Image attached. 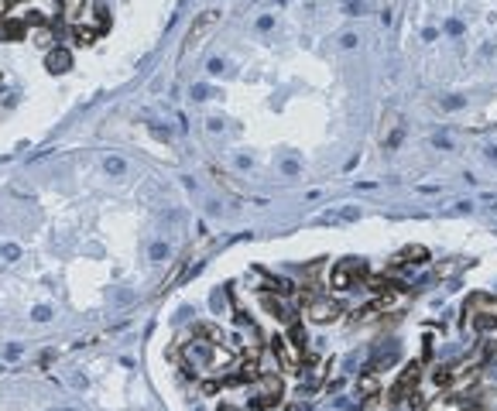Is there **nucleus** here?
Listing matches in <instances>:
<instances>
[{
    "label": "nucleus",
    "instance_id": "obj_16",
    "mask_svg": "<svg viewBox=\"0 0 497 411\" xmlns=\"http://www.w3.org/2000/svg\"><path fill=\"white\" fill-rule=\"evenodd\" d=\"M52 411H76V408H52Z\"/></svg>",
    "mask_w": 497,
    "mask_h": 411
},
{
    "label": "nucleus",
    "instance_id": "obj_6",
    "mask_svg": "<svg viewBox=\"0 0 497 411\" xmlns=\"http://www.w3.org/2000/svg\"><path fill=\"white\" fill-rule=\"evenodd\" d=\"M72 41H76V45H93V41H96V28L72 24Z\"/></svg>",
    "mask_w": 497,
    "mask_h": 411
},
{
    "label": "nucleus",
    "instance_id": "obj_12",
    "mask_svg": "<svg viewBox=\"0 0 497 411\" xmlns=\"http://www.w3.org/2000/svg\"><path fill=\"white\" fill-rule=\"evenodd\" d=\"M220 72H223V62L213 58V62H209V76H220Z\"/></svg>",
    "mask_w": 497,
    "mask_h": 411
},
{
    "label": "nucleus",
    "instance_id": "obj_8",
    "mask_svg": "<svg viewBox=\"0 0 497 411\" xmlns=\"http://www.w3.org/2000/svg\"><path fill=\"white\" fill-rule=\"evenodd\" d=\"M0 257H7V261H17V257H21V247H17V243H0Z\"/></svg>",
    "mask_w": 497,
    "mask_h": 411
},
{
    "label": "nucleus",
    "instance_id": "obj_10",
    "mask_svg": "<svg viewBox=\"0 0 497 411\" xmlns=\"http://www.w3.org/2000/svg\"><path fill=\"white\" fill-rule=\"evenodd\" d=\"M168 257V243H151V261H165Z\"/></svg>",
    "mask_w": 497,
    "mask_h": 411
},
{
    "label": "nucleus",
    "instance_id": "obj_3",
    "mask_svg": "<svg viewBox=\"0 0 497 411\" xmlns=\"http://www.w3.org/2000/svg\"><path fill=\"white\" fill-rule=\"evenodd\" d=\"M309 315H312L316 322H329L333 315H336V305L326 302V298H316V302H309Z\"/></svg>",
    "mask_w": 497,
    "mask_h": 411
},
{
    "label": "nucleus",
    "instance_id": "obj_9",
    "mask_svg": "<svg viewBox=\"0 0 497 411\" xmlns=\"http://www.w3.org/2000/svg\"><path fill=\"white\" fill-rule=\"evenodd\" d=\"M106 171H110V175H124V171H127L124 158H106Z\"/></svg>",
    "mask_w": 497,
    "mask_h": 411
},
{
    "label": "nucleus",
    "instance_id": "obj_1",
    "mask_svg": "<svg viewBox=\"0 0 497 411\" xmlns=\"http://www.w3.org/2000/svg\"><path fill=\"white\" fill-rule=\"evenodd\" d=\"M216 24H220V14H216V11H203V14H199V17L192 21V28H189V48L203 45L206 38L213 34Z\"/></svg>",
    "mask_w": 497,
    "mask_h": 411
},
{
    "label": "nucleus",
    "instance_id": "obj_13",
    "mask_svg": "<svg viewBox=\"0 0 497 411\" xmlns=\"http://www.w3.org/2000/svg\"><path fill=\"white\" fill-rule=\"evenodd\" d=\"M206 96H209V89H206V86H196V89H192V100H206Z\"/></svg>",
    "mask_w": 497,
    "mask_h": 411
},
{
    "label": "nucleus",
    "instance_id": "obj_4",
    "mask_svg": "<svg viewBox=\"0 0 497 411\" xmlns=\"http://www.w3.org/2000/svg\"><path fill=\"white\" fill-rule=\"evenodd\" d=\"M82 11H86V0H62V21L79 24L82 21Z\"/></svg>",
    "mask_w": 497,
    "mask_h": 411
},
{
    "label": "nucleus",
    "instance_id": "obj_7",
    "mask_svg": "<svg viewBox=\"0 0 497 411\" xmlns=\"http://www.w3.org/2000/svg\"><path fill=\"white\" fill-rule=\"evenodd\" d=\"M21 34H24V24H17V21L0 24V38H21Z\"/></svg>",
    "mask_w": 497,
    "mask_h": 411
},
{
    "label": "nucleus",
    "instance_id": "obj_2",
    "mask_svg": "<svg viewBox=\"0 0 497 411\" xmlns=\"http://www.w3.org/2000/svg\"><path fill=\"white\" fill-rule=\"evenodd\" d=\"M45 65H48V72H52V76H66L69 68H72V55H69V48L55 45V48H52V52H48Z\"/></svg>",
    "mask_w": 497,
    "mask_h": 411
},
{
    "label": "nucleus",
    "instance_id": "obj_14",
    "mask_svg": "<svg viewBox=\"0 0 497 411\" xmlns=\"http://www.w3.org/2000/svg\"><path fill=\"white\" fill-rule=\"evenodd\" d=\"M7 356H11V360H17V356H21V346H17V342H11V346H7Z\"/></svg>",
    "mask_w": 497,
    "mask_h": 411
},
{
    "label": "nucleus",
    "instance_id": "obj_11",
    "mask_svg": "<svg viewBox=\"0 0 497 411\" xmlns=\"http://www.w3.org/2000/svg\"><path fill=\"white\" fill-rule=\"evenodd\" d=\"M31 319H34V322H48V319H52V308H48V305H38V308L31 312Z\"/></svg>",
    "mask_w": 497,
    "mask_h": 411
},
{
    "label": "nucleus",
    "instance_id": "obj_5",
    "mask_svg": "<svg viewBox=\"0 0 497 411\" xmlns=\"http://www.w3.org/2000/svg\"><path fill=\"white\" fill-rule=\"evenodd\" d=\"M28 38H31V41H34L38 48H48V52L55 48V31H52L48 24H38V28H34V31L28 34Z\"/></svg>",
    "mask_w": 497,
    "mask_h": 411
},
{
    "label": "nucleus",
    "instance_id": "obj_15",
    "mask_svg": "<svg viewBox=\"0 0 497 411\" xmlns=\"http://www.w3.org/2000/svg\"><path fill=\"white\" fill-rule=\"evenodd\" d=\"M11 4H14V0H0V21L7 17V11H11Z\"/></svg>",
    "mask_w": 497,
    "mask_h": 411
}]
</instances>
